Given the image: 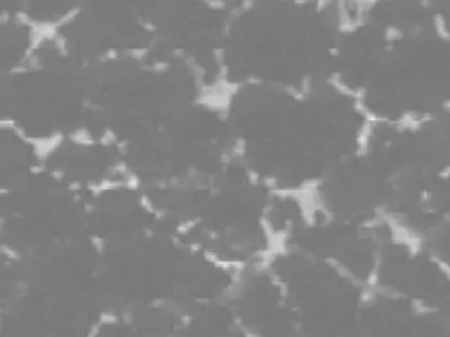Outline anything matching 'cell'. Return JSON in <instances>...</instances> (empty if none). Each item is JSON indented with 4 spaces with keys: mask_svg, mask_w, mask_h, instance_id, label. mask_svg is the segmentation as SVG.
Here are the masks:
<instances>
[{
    "mask_svg": "<svg viewBox=\"0 0 450 337\" xmlns=\"http://www.w3.org/2000/svg\"><path fill=\"white\" fill-rule=\"evenodd\" d=\"M252 86L259 96L250 172L270 190L311 193L361 149L370 119L335 80L300 90Z\"/></svg>",
    "mask_w": 450,
    "mask_h": 337,
    "instance_id": "cell-1",
    "label": "cell"
}]
</instances>
